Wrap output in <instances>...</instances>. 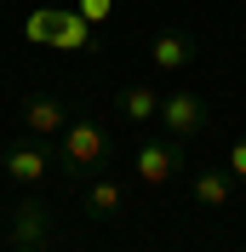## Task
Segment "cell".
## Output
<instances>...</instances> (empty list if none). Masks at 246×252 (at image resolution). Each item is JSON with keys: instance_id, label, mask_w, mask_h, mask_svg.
I'll list each match as a JSON object with an SVG mask.
<instances>
[{"instance_id": "ba28073f", "label": "cell", "mask_w": 246, "mask_h": 252, "mask_svg": "<svg viewBox=\"0 0 246 252\" xmlns=\"http://www.w3.org/2000/svg\"><path fill=\"white\" fill-rule=\"evenodd\" d=\"M80 206H86L97 223H115V218L126 212V184H121V178H109V172L86 178V184H80Z\"/></svg>"}, {"instance_id": "6da1fadb", "label": "cell", "mask_w": 246, "mask_h": 252, "mask_svg": "<svg viewBox=\"0 0 246 252\" xmlns=\"http://www.w3.org/2000/svg\"><path fill=\"white\" fill-rule=\"evenodd\" d=\"M109 160H115V138H109L103 121L75 115V121L63 126V138H58V172L69 178V184H86V178L109 172Z\"/></svg>"}, {"instance_id": "5b68a950", "label": "cell", "mask_w": 246, "mask_h": 252, "mask_svg": "<svg viewBox=\"0 0 246 252\" xmlns=\"http://www.w3.org/2000/svg\"><path fill=\"white\" fill-rule=\"evenodd\" d=\"M52 235H58V212H52L34 189H17V201H12V241H23V247H46Z\"/></svg>"}, {"instance_id": "9a60e30c", "label": "cell", "mask_w": 246, "mask_h": 252, "mask_svg": "<svg viewBox=\"0 0 246 252\" xmlns=\"http://www.w3.org/2000/svg\"><path fill=\"white\" fill-rule=\"evenodd\" d=\"M0 178H6V149H0Z\"/></svg>"}, {"instance_id": "3957f363", "label": "cell", "mask_w": 246, "mask_h": 252, "mask_svg": "<svg viewBox=\"0 0 246 252\" xmlns=\"http://www.w3.org/2000/svg\"><path fill=\"white\" fill-rule=\"evenodd\" d=\"M206 126H212V109H206V97H200V92L178 86V92H166V97H160V132H166V138L195 143Z\"/></svg>"}, {"instance_id": "5bb4252c", "label": "cell", "mask_w": 246, "mask_h": 252, "mask_svg": "<svg viewBox=\"0 0 246 252\" xmlns=\"http://www.w3.org/2000/svg\"><path fill=\"white\" fill-rule=\"evenodd\" d=\"M12 252H46V247H23V241H12Z\"/></svg>"}, {"instance_id": "4fadbf2b", "label": "cell", "mask_w": 246, "mask_h": 252, "mask_svg": "<svg viewBox=\"0 0 246 252\" xmlns=\"http://www.w3.org/2000/svg\"><path fill=\"white\" fill-rule=\"evenodd\" d=\"M109 6H115V0H80V17H86V23H103Z\"/></svg>"}, {"instance_id": "9c48e42d", "label": "cell", "mask_w": 246, "mask_h": 252, "mask_svg": "<svg viewBox=\"0 0 246 252\" xmlns=\"http://www.w3.org/2000/svg\"><path fill=\"white\" fill-rule=\"evenodd\" d=\"M235 178H229V166H195L189 172V201L195 206H206V212H217V206H229V195H235Z\"/></svg>"}, {"instance_id": "8fae6325", "label": "cell", "mask_w": 246, "mask_h": 252, "mask_svg": "<svg viewBox=\"0 0 246 252\" xmlns=\"http://www.w3.org/2000/svg\"><path fill=\"white\" fill-rule=\"evenodd\" d=\"M46 40L80 46V40H86V17H80V12H52V34H46Z\"/></svg>"}, {"instance_id": "8992f818", "label": "cell", "mask_w": 246, "mask_h": 252, "mask_svg": "<svg viewBox=\"0 0 246 252\" xmlns=\"http://www.w3.org/2000/svg\"><path fill=\"white\" fill-rule=\"evenodd\" d=\"M69 121H75V103H69L63 92H34V97H23V132H34V138H52V143H58Z\"/></svg>"}, {"instance_id": "30bf717a", "label": "cell", "mask_w": 246, "mask_h": 252, "mask_svg": "<svg viewBox=\"0 0 246 252\" xmlns=\"http://www.w3.org/2000/svg\"><path fill=\"white\" fill-rule=\"evenodd\" d=\"M115 109H121V121L126 126H160V92L154 86H121L115 92Z\"/></svg>"}, {"instance_id": "7a4b0ae2", "label": "cell", "mask_w": 246, "mask_h": 252, "mask_svg": "<svg viewBox=\"0 0 246 252\" xmlns=\"http://www.w3.org/2000/svg\"><path fill=\"white\" fill-rule=\"evenodd\" d=\"M52 166H58V143H52V138L23 132L17 143H6V184H12V189H40Z\"/></svg>"}, {"instance_id": "277c9868", "label": "cell", "mask_w": 246, "mask_h": 252, "mask_svg": "<svg viewBox=\"0 0 246 252\" xmlns=\"http://www.w3.org/2000/svg\"><path fill=\"white\" fill-rule=\"evenodd\" d=\"M184 172V143L166 138V132H154V138L138 143V184L143 189H172Z\"/></svg>"}, {"instance_id": "7c38bea8", "label": "cell", "mask_w": 246, "mask_h": 252, "mask_svg": "<svg viewBox=\"0 0 246 252\" xmlns=\"http://www.w3.org/2000/svg\"><path fill=\"white\" fill-rule=\"evenodd\" d=\"M229 178H235V184L246 189V138H241V143L229 149Z\"/></svg>"}, {"instance_id": "52a82bcc", "label": "cell", "mask_w": 246, "mask_h": 252, "mask_svg": "<svg viewBox=\"0 0 246 252\" xmlns=\"http://www.w3.org/2000/svg\"><path fill=\"white\" fill-rule=\"evenodd\" d=\"M195 52H200V40L189 29H178V23H166V29L149 34V63L160 75H184L189 63H195Z\"/></svg>"}]
</instances>
